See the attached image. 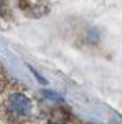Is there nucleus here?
Here are the masks:
<instances>
[{"label": "nucleus", "instance_id": "obj_1", "mask_svg": "<svg viewBox=\"0 0 122 124\" xmlns=\"http://www.w3.org/2000/svg\"><path fill=\"white\" fill-rule=\"evenodd\" d=\"M8 109L14 116H27L32 110V103L23 94H12L8 100Z\"/></svg>", "mask_w": 122, "mask_h": 124}, {"label": "nucleus", "instance_id": "obj_2", "mask_svg": "<svg viewBox=\"0 0 122 124\" xmlns=\"http://www.w3.org/2000/svg\"><path fill=\"white\" fill-rule=\"evenodd\" d=\"M44 94H45V97L51 98V100H60V97H59L57 94H54V92H50V91H44Z\"/></svg>", "mask_w": 122, "mask_h": 124}]
</instances>
